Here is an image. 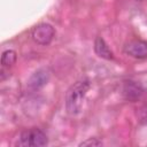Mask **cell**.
<instances>
[{
    "instance_id": "cell-4",
    "label": "cell",
    "mask_w": 147,
    "mask_h": 147,
    "mask_svg": "<svg viewBox=\"0 0 147 147\" xmlns=\"http://www.w3.org/2000/svg\"><path fill=\"white\" fill-rule=\"evenodd\" d=\"M51 77V71L48 68H39L31 74L28 79V87L31 91H38L44 87Z\"/></svg>"
},
{
    "instance_id": "cell-3",
    "label": "cell",
    "mask_w": 147,
    "mask_h": 147,
    "mask_svg": "<svg viewBox=\"0 0 147 147\" xmlns=\"http://www.w3.org/2000/svg\"><path fill=\"white\" fill-rule=\"evenodd\" d=\"M54 36H55V30L53 25H51L49 23H40L36 25L31 32V37L33 41L41 46L49 45L54 39Z\"/></svg>"
},
{
    "instance_id": "cell-1",
    "label": "cell",
    "mask_w": 147,
    "mask_h": 147,
    "mask_svg": "<svg viewBox=\"0 0 147 147\" xmlns=\"http://www.w3.org/2000/svg\"><path fill=\"white\" fill-rule=\"evenodd\" d=\"M90 87H91L90 80L84 78L77 80L68 88L65 93V109L69 115L76 116L82 111L83 102Z\"/></svg>"
},
{
    "instance_id": "cell-5",
    "label": "cell",
    "mask_w": 147,
    "mask_h": 147,
    "mask_svg": "<svg viewBox=\"0 0 147 147\" xmlns=\"http://www.w3.org/2000/svg\"><path fill=\"white\" fill-rule=\"evenodd\" d=\"M124 53L134 59H146L147 57V41L141 39H133L125 44Z\"/></svg>"
},
{
    "instance_id": "cell-8",
    "label": "cell",
    "mask_w": 147,
    "mask_h": 147,
    "mask_svg": "<svg viewBox=\"0 0 147 147\" xmlns=\"http://www.w3.org/2000/svg\"><path fill=\"white\" fill-rule=\"evenodd\" d=\"M17 59V54L15 51L13 49H6L5 52H2L1 55V67L2 68H10L15 64Z\"/></svg>"
},
{
    "instance_id": "cell-10",
    "label": "cell",
    "mask_w": 147,
    "mask_h": 147,
    "mask_svg": "<svg viewBox=\"0 0 147 147\" xmlns=\"http://www.w3.org/2000/svg\"><path fill=\"white\" fill-rule=\"evenodd\" d=\"M102 141L99 140L98 138H88L85 141H82L79 144V146H101Z\"/></svg>"
},
{
    "instance_id": "cell-6",
    "label": "cell",
    "mask_w": 147,
    "mask_h": 147,
    "mask_svg": "<svg viewBox=\"0 0 147 147\" xmlns=\"http://www.w3.org/2000/svg\"><path fill=\"white\" fill-rule=\"evenodd\" d=\"M144 87L141 86L140 83L134 82V80H125L123 84V88H122V94L124 96L125 100L131 101V102H136L138 100L141 99V96L144 95Z\"/></svg>"
},
{
    "instance_id": "cell-7",
    "label": "cell",
    "mask_w": 147,
    "mask_h": 147,
    "mask_svg": "<svg viewBox=\"0 0 147 147\" xmlns=\"http://www.w3.org/2000/svg\"><path fill=\"white\" fill-rule=\"evenodd\" d=\"M93 48H94V53L101 57V59H105V60H114V53L113 51L109 48L108 44L106 42V40L98 36L95 39H94V45H93Z\"/></svg>"
},
{
    "instance_id": "cell-9",
    "label": "cell",
    "mask_w": 147,
    "mask_h": 147,
    "mask_svg": "<svg viewBox=\"0 0 147 147\" xmlns=\"http://www.w3.org/2000/svg\"><path fill=\"white\" fill-rule=\"evenodd\" d=\"M137 115H138V119H139V122H140L141 124L147 125V103L142 105V106L138 109Z\"/></svg>"
},
{
    "instance_id": "cell-2",
    "label": "cell",
    "mask_w": 147,
    "mask_h": 147,
    "mask_svg": "<svg viewBox=\"0 0 147 147\" xmlns=\"http://www.w3.org/2000/svg\"><path fill=\"white\" fill-rule=\"evenodd\" d=\"M47 136L40 129L33 127L30 130H25L20 136V146H33V147H41L47 145Z\"/></svg>"
}]
</instances>
